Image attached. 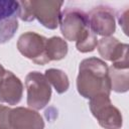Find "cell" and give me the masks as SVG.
<instances>
[{"instance_id": "cell-1", "label": "cell", "mask_w": 129, "mask_h": 129, "mask_svg": "<svg viewBox=\"0 0 129 129\" xmlns=\"http://www.w3.org/2000/svg\"><path fill=\"white\" fill-rule=\"evenodd\" d=\"M77 90L82 97L89 100L98 95L110 96L111 84L107 63L95 56L83 59L79 66Z\"/></svg>"}, {"instance_id": "cell-2", "label": "cell", "mask_w": 129, "mask_h": 129, "mask_svg": "<svg viewBox=\"0 0 129 129\" xmlns=\"http://www.w3.org/2000/svg\"><path fill=\"white\" fill-rule=\"evenodd\" d=\"M58 25L64 39L69 41L79 40L91 29L88 14L76 7H68L60 12Z\"/></svg>"}, {"instance_id": "cell-3", "label": "cell", "mask_w": 129, "mask_h": 129, "mask_svg": "<svg viewBox=\"0 0 129 129\" xmlns=\"http://www.w3.org/2000/svg\"><path fill=\"white\" fill-rule=\"evenodd\" d=\"M89 107L92 115L104 129H121L123 117L107 95H98L90 100Z\"/></svg>"}, {"instance_id": "cell-4", "label": "cell", "mask_w": 129, "mask_h": 129, "mask_svg": "<svg viewBox=\"0 0 129 129\" xmlns=\"http://www.w3.org/2000/svg\"><path fill=\"white\" fill-rule=\"evenodd\" d=\"M25 88L27 92L26 102L33 110L43 109L50 101L51 88L45 76L37 71L30 72L25 77Z\"/></svg>"}, {"instance_id": "cell-5", "label": "cell", "mask_w": 129, "mask_h": 129, "mask_svg": "<svg viewBox=\"0 0 129 129\" xmlns=\"http://www.w3.org/2000/svg\"><path fill=\"white\" fill-rule=\"evenodd\" d=\"M46 40L47 38L43 35L27 31L19 36L17 40V49L23 56L32 60L34 63L43 66L49 62L45 50Z\"/></svg>"}, {"instance_id": "cell-6", "label": "cell", "mask_w": 129, "mask_h": 129, "mask_svg": "<svg viewBox=\"0 0 129 129\" xmlns=\"http://www.w3.org/2000/svg\"><path fill=\"white\" fill-rule=\"evenodd\" d=\"M33 19L48 29H55L58 26L62 1L53 0H31L27 1Z\"/></svg>"}, {"instance_id": "cell-7", "label": "cell", "mask_w": 129, "mask_h": 129, "mask_svg": "<svg viewBox=\"0 0 129 129\" xmlns=\"http://www.w3.org/2000/svg\"><path fill=\"white\" fill-rule=\"evenodd\" d=\"M128 44L122 43L114 36H106L98 39L97 49L99 54L112 62V66L121 69H128Z\"/></svg>"}, {"instance_id": "cell-8", "label": "cell", "mask_w": 129, "mask_h": 129, "mask_svg": "<svg viewBox=\"0 0 129 129\" xmlns=\"http://www.w3.org/2000/svg\"><path fill=\"white\" fill-rule=\"evenodd\" d=\"M19 1L0 0V44L9 41L18 29Z\"/></svg>"}, {"instance_id": "cell-9", "label": "cell", "mask_w": 129, "mask_h": 129, "mask_svg": "<svg viewBox=\"0 0 129 129\" xmlns=\"http://www.w3.org/2000/svg\"><path fill=\"white\" fill-rule=\"evenodd\" d=\"M88 14L89 25L96 35L111 36L116 30L115 13L112 8L105 5L95 6Z\"/></svg>"}, {"instance_id": "cell-10", "label": "cell", "mask_w": 129, "mask_h": 129, "mask_svg": "<svg viewBox=\"0 0 129 129\" xmlns=\"http://www.w3.org/2000/svg\"><path fill=\"white\" fill-rule=\"evenodd\" d=\"M23 85L19 78L0 63V102L16 105L21 101Z\"/></svg>"}, {"instance_id": "cell-11", "label": "cell", "mask_w": 129, "mask_h": 129, "mask_svg": "<svg viewBox=\"0 0 129 129\" xmlns=\"http://www.w3.org/2000/svg\"><path fill=\"white\" fill-rule=\"evenodd\" d=\"M10 123L12 129H44V121L40 114L31 108L16 107L11 110Z\"/></svg>"}, {"instance_id": "cell-12", "label": "cell", "mask_w": 129, "mask_h": 129, "mask_svg": "<svg viewBox=\"0 0 129 129\" xmlns=\"http://www.w3.org/2000/svg\"><path fill=\"white\" fill-rule=\"evenodd\" d=\"M111 91L116 93H126L129 90V71L118 67H108Z\"/></svg>"}, {"instance_id": "cell-13", "label": "cell", "mask_w": 129, "mask_h": 129, "mask_svg": "<svg viewBox=\"0 0 129 129\" xmlns=\"http://www.w3.org/2000/svg\"><path fill=\"white\" fill-rule=\"evenodd\" d=\"M68 43L59 36H52L46 40V55L50 60H60L68 54Z\"/></svg>"}, {"instance_id": "cell-14", "label": "cell", "mask_w": 129, "mask_h": 129, "mask_svg": "<svg viewBox=\"0 0 129 129\" xmlns=\"http://www.w3.org/2000/svg\"><path fill=\"white\" fill-rule=\"evenodd\" d=\"M46 80L52 85L57 94H63L69 90L70 81L68 75L58 69H48L44 74Z\"/></svg>"}, {"instance_id": "cell-15", "label": "cell", "mask_w": 129, "mask_h": 129, "mask_svg": "<svg viewBox=\"0 0 129 129\" xmlns=\"http://www.w3.org/2000/svg\"><path fill=\"white\" fill-rule=\"evenodd\" d=\"M98 44L97 35L92 31V29L88 30L79 40L76 41V47L80 52L86 53L93 51Z\"/></svg>"}, {"instance_id": "cell-16", "label": "cell", "mask_w": 129, "mask_h": 129, "mask_svg": "<svg viewBox=\"0 0 129 129\" xmlns=\"http://www.w3.org/2000/svg\"><path fill=\"white\" fill-rule=\"evenodd\" d=\"M11 108L0 105V129H12L10 123Z\"/></svg>"}, {"instance_id": "cell-17", "label": "cell", "mask_w": 129, "mask_h": 129, "mask_svg": "<svg viewBox=\"0 0 129 129\" xmlns=\"http://www.w3.org/2000/svg\"><path fill=\"white\" fill-rule=\"evenodd\" d=\"M128 9L125 8L123 11H120L119 12V16H118V22L120 24V26H122L123 28V31L124 33L127 35L128 32H127V23H128Z\"/></svg>"}]
</instances>
